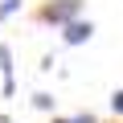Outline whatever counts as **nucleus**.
<instances>
[{
    "label": "nucleus",
    "mask_w": 123,
    "mask_h": 123,
    "mask_svg": "<svg viewBox=\"0 0 123 123\" xmlns=\"http://www.w3.org/2000/svg\"><path fill=\"white\" fill-rule=\"evenodd\" d=\"M82 12V0H49L41 8V21L45 25H74Z\"/></svg>",
    "instance_id": "f257e3e1"
},
{
    "label": "nucleus",
    "mask_w": 123,
    "mask_h": 123,
    "mask_svg": "<svg viewBox=\"0 0 123 123\" xmlns=\"http://www.w3.org/2000/svg\"><path fill=\"white\" fill-rule=\"evenodd\" d=\"M90 37H94V25H90V21H74V25H66V33H62L66 45H82V41H90Z\"/></svg>",
    "instance_id": "f03ea898"
},
{
    "label": "nucleus",
    "mask_w": 123,
    "mask_h": 123,
    "mask_svg": "<svg viewBox=\"0 0 123 123\" xmlns=\"http://www.w3.org/2000/svg\"><path fill=\"white\" fill-rule=\"evenodd\" d=\"M0 70H4V94H12V53H8V45H0Z\"/></svg>",
    "instance_id": "7ed1b4c3"
},
{
    "label": "nucleus",
    "mask_w": 123,
    "mask_h": 123,
    "mask_svg": "<svg viewBox=\"0 0 123 123\" xmlns=\"http://www.w3.org/2000/svg\"><path fill=\"white\" fill-rule=\"evenodd\" d=\"M12 12H21V0H0V21H8Z\"/></svg>",
    "instance_id": "20e7f679"
},
{
    "label": "nucleus",
    "mask_w": 123,
    "mask_h": 123,
    "mask_svg": "<svg viewBox=\"0 0 123 123\" xmlns=\"http://www.w3.org/2000/svg\"><path fill=\"white\" fill-rule=\"evenodd\" d=\"M33 107H41V111H49V107H53V98H49V94L41 90V94H33Z\"/></svg>",
    "instance_id": "39448f33"
},
{
    "label": "nucleus",
    "mask_w": 123,
    "mask_h": 123,
    "mask_svg": "<svg viewBox=\"0 0 123 123\" xmlns=\"http://www.w3.org/2000/svg\"><path fill=\"white\" fill-rule=\"evenodd\" d=\"M111 111H115V115H123V90H115V94H111Z\"/></svg>",
    "instance_id": "423d86ee"
},
{
    "label": "nucleus",
    "mask_w": 123,
    "mask_h": 123,
    "mask_svg": "<svg viewBox=\"0 0 123 123\" xmlns=\"http://www.w3.org/2000/svg\"><path fill=\"white\" fill-rule=\"evenodd\" d=\"M53 123H94V115H74V119H53Z\"/></svg>",
    "instance_id": "0eeeda50"
}]
</instances>
